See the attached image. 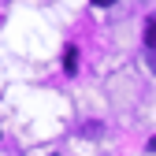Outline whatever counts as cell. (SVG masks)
Listing matches in <instances>:
<instances>
[{
  "label": "cell",
  "mask_w": 156,
  "mask_h": 156,
  "mask_svg": "<svg viewBox=\"0 0 156 156\" xmlns=\"http://www.w3.org/2000/svg\"><path fill=\"white\" fill-rule=\"evenodd\" d=\"M149 152H156V138H152V141H149Z\"/></svg>",
  "instance_id": "5b68a950"
},
{
  "label": "cell",
  "mask_w": 156,
  "mask_h": 156,
  "mask_svg": "<svg viewBox=\"0 0 156 156\" xmlns=\"http://www.w3.org/2000/svg\"><path fill=\"white\" fill-rule=\"evenodd\" d=\"M145 45L156 48V15H149V23H145Z\"/></svg>",
  "instance_id": "7a4b0ae2"
},
{
  "label": "cell",
  "mask_w": 156,
  "mask_h": 156,
  "mask_svg": "<svg viewBox=\"0 0 156 156\" xmlns=\"http://www.w3.org/2000/svg\"><path fill=\"white\" fill-rule=\"evenodd\" d=\"M149 71L156 74V48H149Z\"/></svg>",
  "instance_id": "3957f363"
},
{
  "label": "cell",
  "mask_w": 156,
  "mask_h": 156,
  "mask_svg": "<svg viewBox=\"0 0 156 156\" xmlns=\"http://www.w3.org/2000/svg\"><path fill=\"white\" fill-rule=\"evenodd\" d=\"M93 4H97V8H108V4H115V0H93Z\"/></svg>",
  "instance_id": "277c9868"
},
{
  "label": "cell",
  "mask_w": 156,
  "mask_h": 156,
  "mask_svg": "<svg viewBox=\"0 0 156 156\" xmlns=\"http://www.w3.org/2000/svg\"><path fill=\"white\" fill-rule=\"evenodd\" d=\"M63 71H67V74H74V71H78V48H74V45H67V48H63Z\"/></svg>",
  "instance_id": "6da1fadb"
}]
</instances>
